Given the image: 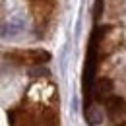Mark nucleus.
<instances>
[{
  "mask_svg": "<svg viewBox=\"0 0 126 126\" xmlns=\"http://www.w3.org/2000/svg\"><path fill=\"white\" fill-rule=\"evenodd\" d=\"M25 29V23H23V19H19V17H14V19H10L8 23H4L2 25V29H0V37H17L19 33Z\"/></svg>",
  "mask_w": 126,
  "mask_h": 126,
  "instance_id": "obj_1",
  "label": "nucleus"
}]
</instances>
